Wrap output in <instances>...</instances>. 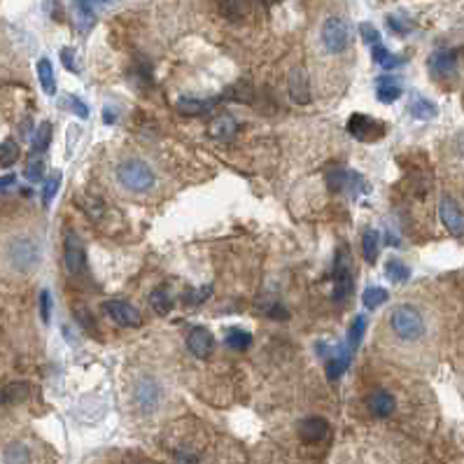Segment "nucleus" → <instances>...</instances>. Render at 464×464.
Instances as JSON below:
<instances>
[{
	"instance_id": "nucleus-43",
	"label": "nucleus",
	"mask_w": 464,
	"mask_h": 464,
	"mask_svg": "<svg viewBox=\"0 0 464 464\" xmlns=\"http://www.w3.org/2000/svg\"><path fill=\"white\" fill-rule=\"evenodd\" d=\"M360 33H362V37H364V42H369L371 47H374V44H380V33H378L376 26L362 24V26H360Z\"/></svg>"
},
{
	"instance_id": "nucleus-21",
	"label": "nucleus",
	"mask_w": 464,
	"mask_h": 464,
	"mask_svg": "<svg viewBox=\"0 0 464 464\" xmlns=\"http://www.w3.org/2000/svg\"><path fill=\"white\" fill-rule=\"evenodd\" d=\"M236 128H238V124H236V119L231 115H219L212 119L210 124V135L217 140H229L231 135L236 133Z\"/></svg>"
},
{
	"instance_id": "nucleus-27",
	"label": "nucleus",
	"mask_w": 464,
	"mask_h": 464,
	"mask_svg": "<svg viewBox=\"0 0 464 464\" xmlns=\"http://www.w3.org/2000/svg\"><path fill=\"white\" fill-rule=\"evenodd\" d=\"M219 10H222V14L226 19H243L250 10L248 0H219Z\"/></svg>"
},
{
	"instance_id": "nucleus-23",
	"label": "nucleus",
	"mask_w": 464,
	"mask_h": 464,
	"mask_svg": "<svg viewBox=\"0 0 464 464\" xmlns=\"http://www.w3.org/2000/svg\"><path fill=\"white\" fill-rule=\"evenodd\" d=\"M408 112L413 115L415 119H434L439 115V108L432 101L422 96H415L413 101L408 103Z\"/></svg>"
},
{
	"instance_id": "nucleus-45",
	"label": "nucleus",
	"mask_w": 464,
	"mask_h": 464,
	"mask_svg": "<svg viewBox=\"0 0 464 464\" xmlns=\"http://www.w3.org/2000/svg\"><path fill=\"white\" fill-rule=\"evenodd\" d=\"M14 182H17V178H14V173L3 175V178H0V192H5V189L14 187Z\"/></svg>"
},
{
	"instance_id": "nucleus-38",
	"label": "nucleus",
	"mask_w": 464,
	"mask_h": 464,
	"mask_svg": "<svg viewBox=\"0 0 464 464\" xmlns=\"http://www.w3.org/2000/svg\"><path fill=\"white\" fill-rule=\"evenodd\" d=\"M61 105H63V108L71 110L73 115H78L80 119H87V117H89V108H87V103L82 101L80 96H73V94H71V96H68L66 101L61 103Z\"/></svg>"
},
{
	"instance_id": "nucleus-18",
	"label": "nucleus",
	"mask_w": 464,
	"mask_h": 464,
	"mask_svg": "<svg viewBox=\"0 0 464 464\" xmlns=\"http://www.w3.org/2000/svg\"><path fill=\"white\" fill-rule=\"evenodd\" d=\"M30 397V385L28 383H10L0 387V406L7 404H21Z\"/></svg>"
},
{
	"instance_id": "nucleus-36",
	"label": "nucleus",
	"mask_w": 464,
	"mask_h": 464,
	"mask_svg": "<svg viewBox=\"0 0 464 464\" xmlns=\"http://www.w3.org/2000/svg\"><path fill=\"white\" fill-rule=\"evenodd\" d=\"M59 187H61V173L56 171V173H51V175H49V180L44 182V187H42V194H40V199H42V208H49L51 201H54L56 192H59Z\"/></svg>"
},
{
	"instance_id": "nucleus-31",
	"label": "nucleus",
	"mask_w": 464,
	"mask_h": 464,
	"mask_svg": "<svg viewBox=\"0 0 464 464\" xmlns=\"http://www.w3.org/2000/svg\"><path fill=\"white\" fill-rule=\"evenodd\" d=\"M149 306L154 308V313L157 315H169L171 313V308H173V301H171V294L166 292V290H154L149 294Z\"/></svg>"
},
{
	"instance_id": "nucleus-4",
	"label": "nucleus",
	"mask_w": 464,
	"mask_h": 464,
	"mask_svg": "<svg viewBox=\"0 0 464 464\" xmlns=\"http://www.w3.org/2000/svg\"><path fill=\"white\" fill-rule=\"evenodd\" d=\"M319 37H322V44L329 54H343L350 47L353 33H350V24L343 17H326L322 30H319Z\"/></svg>"
},
{
	"instance_id": "nucleus-6",
	"label": "nucleus",
	"mask_w": 464,
	"mask_h": 464,
	"mask_svg": "<svg viewBox=\"0 0 464 464\" xmlns=\"http://www.w3.org/2000/svg\"><path fill=\"white\" fill-rule=\"evenodd\" d=\"M385 131H387V126L383 121L374 119L371 115L355 112V115H350L348 119V133L360 142H374L378 138H383Z\"/></svg>"
},
{
	"instance_id": "nucleus-34",
	"label": "nucleus",
	"mask_w": 464,
	"mask_h": 464,
	"mask_svg": "<svg viewBox=\"0 0 464 464\" xmlns=\"http://www.w3.org/2000/svg\"><path fill=\"white\" fill-rule=\"evenodd\" d=\"M30 453L24 444H10L5 448V464H28Z\"/></svg>"
},
{
	"instance_id": "nucleus-35",
	"label": "nucleus",
	"mask_w": 464,
	"mask_h": 464,
	"mask_svg": "<svg viewBox=\"0 0 464 464\" xmlns=\"http://www.w3.org/2000/svg\"><path fill=\"white\" fill-rule=\"evenodd\" d=\"M346 185H348V169H331V171H326V187H329L334 194L346 192Z\"/></svg>"
},
{
	"instance_id": "nucleus-41",
	"label": "nucleus",
	"mask_w": 464,
	"mask_h": 464,
	"mask_svg": "<svg viewBox=\"0 0 464 464\" xmlns=\"http://www.w3.org/2000/svg\"><path fill=\"white\" fill-rule=\"evenodd\" d=\"M210 294H212V285L208 283V285H203L201 290H189L187 299H189V303H194V306H196V303H203Z\"/></svg>"
},
{
	"instance_id": "nucleus-40",
	"label": "nucleus",
	"mask_w": 464,
	"mask_h": 464,
	"mask_svg": "<svg viewBox=\"0 0 464 464\" xmlns=\"http://www.w3.org/2000/svg\"><path fill=\"white\" fill-rule=\"evenodd\" d=\"M387 26H390L394 33H399V35H406L408 30H413V24H410L408 19H399V17H387Z\"/></svg>"
},
{
	"instance_id": "nucleus-11",
	"label": "nucleus",
	"mask_w": 464,
	"mask_h": 464,
	"mask_svg": "<svg viewBox=\"0 0 464 464\" xmlns=\"http://www.w3.org/2000/svg\"><path fill=\"white\" fill-rule=\"evenodd\" d=\"M105 313L110 315V319H115L119 326H128V329H138L142 324V315L140 310L128 303L124 299H112L105 303Z\"/></svg>"
},
{
	"instance_id": "nucleus-24",
	"label": "nucleus",
	"mask_w": 464,
	"mask_h": 464,
	"mask_svg": "<svg viewBox=\"0 0 464 464\" xmlns=\"http://www.w3.org/2000/svg\"><path fill=\"white\" fill-rule=\"evenodd\" d=\"M49 142H51V124L49 121H42V124L37 126L35 135H33V152H30V154L42 157L44 152L49 149Z\"/></svg>"
},
{
	"instance_id": "nucleus-26",
	"label": "nucleus",
	"mask_w": 464,
	"mask_h": 464,
	"mask_svg": "<svg viewBox=\"0 0 464 464\" xmlns=\"http://www.w3.org/2000/svg\"><path fill=\"white\" fill-rule=\"evenodd\" d=\"M19 154H21V149L17 140L7 138L0 142V166H3V169H12V166L19 161Z\"/></svg>"
},
{
	"instance_id": "nucleus-5",
	"label": "nucleus",
	"mask_w": 464,
	"mask_h": 464,
	"mask_svg": "<svg viewBox=\"0 0 464 464\" xmlns=\"http://www.w3.org/2000/svg\"><path fill=\"white\" fill-rule=\"evenodd\" d=\"M353 255L348 245H341L334 257V299L346 301L353 292Z\"/></svg>"
},
{
	"instance_id": "nucleus-12",
	"label": "nucleus",
	"mask_w": 464,
	"mask_h": 464,
	"mask_svg": "<svg viewBox=\"0 0 464 464\" xmlns=\"http://www.w3.org/2000/svg\"><path fill=\"white\" fill-rule=\"evenodd\" d=\"M187 348H189V353L194 357H199V360H208L212 355V350H215V336H212L205 326H194V329L187 334Z\"/></svg>"
},
{
	"instance_id": "nucleus-10",
	"label": "nucleus",
	"mask_w": 464,
	"mask_h": 464,
	"mask_svg": "<svg viewBox=\"0 0 464 464\" xmlns=\"http://www.w3.org/2000/svg\"><path fill=\"white\" fill-rule=\"evenodd\" d=\"M110 3H115V0H73V19L80 33H87V30L94 28L98 10Z\"/></svg>"
},
{
	"instance_id": "nucleus-7",
	"label": "nucleus",
	"mask_w": 464,
	"mask_h": 464,
	"mask_svg": "<svg viewBox=\"0 0 464 464\" xmlns=\"http://www.w3.org/2000/svg\"><path fill=\"white\" fill-rule=\"evenodd\" d=\"M63 264H66L68 276H80L87 264L85 243H82L80 233L73 229L66 231V238H63Z\"/></svg>"
},
{
	"instance_id": "nucleus-46",
	"label": "nucleus",
	"mask_w": 464,
	"mask_h": 464,
	"mask_svg": "<svg viewBox=\"0 0 464 464\" xmlns=\"http://www.w3.org/2000/svg\"><path fill=\"white\" fill-rule=\"evenodd\" d=\"M117 115H115V108H103V124H115Z\"/></svg>"
},
{
	"instance_id": "nucleus-42",
	"label": "nucleus",
	"mask_w": 464,
	"mask_h": 464,
	"mask_svg": "<svg viewBox=\"0 0 464 464\" xmlns=\"http://www.w3.org/2000/svg\"><path fill=\"white\" fill-rule=\"evenodd\" d=\"M75 315L80 317V324L85 326V329H87L89 334H94V336H98V329H96V324H94V315H91L89 310L78 308V310H75Z\"/></svg>"
},
{
	"instance_id": "nucleus-33",
	"label": "nucleus",
	"mask_w": 464,
	"mask_h": 464,
	"mask_svg": "<svg viewBox=\"0 0 464 464\" xmlns=\"http://www.w3.org/2000/svg\"><path fill=\"white\" fill-rule=\"evenodd\" d=\"M385 276L392 280V283H406L410 278V269L399 260H390L385 264Z\"/></svg>"
},
{
	"instance_id": "nucleus-3",
	"label": "nucleus",
	"mask_w": 464,
	"mask_h": 464,
	"mask_svg": "<svg viewBox=\"0 0 464 464\" xmlns=\"http://www.w3.org/2000/svg\"><path fill=\"white\" fill-rule=\"evenodd\" d=\"M115 175H117L119 185L133 194L149 192L157 182V173L152 171V166L147 161H142V159H135V157L119 161Z\"/></svg>"
},
{
	"instance_id": "nucleus-37",
	"label": "nucleus",
	"mask_w": 464,
	"mask_h": 464,
	"mask_svg": "<svg viewBox=\"0 0 464 464\" xmlns=\"http://www.w3.org/2000/svg\"><path fill=\"white\" fill-rule=\"evenodd\" d=\"M26 180L28 182H40L42 178H44V161H42V157H37V154H30V159H28V164H26Z\"/></svg>"
},
{
	"instance_id": "nucleus-17",
	"label": "nucleus",
	"mask_w": 464,
	"mask_h": 464,
	"mask_svg": "<svg viewBox=\"0 0 464 464\" xmlns=\"http://www.w3.org/2000/svg\"><path fill=\"white\" fill-rule=\"evenodd\" d=\"M369 410L376 417H390L397 410V399L387 390H376L369 394Z\"/></svg>"
},
{
	"instance_id": "nucleus-9",
	"label": "nucleus",
	"mask_w": 464,
	"mask_h": 464,
	"mask_svg": "<svg viewBox=\"0 0 464 464\" xmlns=\"http://www.w3.org/2000/svg\"><path fill=\"white\" fill-rule=\"evenodd\" d=\"M439 217L444 222L446 231L453 236V238H462L464 236V212L460 208V203L451 199V196H444L439 201Z\"/></svg>"
},
{
	"instance_id": "nucleus-19",
	"label": "nucleus",
	"mask_w": 464,
	"mask_h": 464,
	"mask_svg": "<svg viewBox=\"0 0 464 464\" xmlns=\"http://www.w3.org/2000/svg\"><path fill=\"white\" fill-rule=\"evenodd\" d=\"M376 96L380 103L390 105L394 103L397 98L401 96V85L397 78H392V75H385V78L378 80V87H376Z\"/></svg>"
},
{
	"instance_id": "nucleus-44",
	"label": "nucleus",
	"mask_w": 464,
	"mask_h": 464,
	"mask_svg": "<svg viewBox=\"0 0 464 464\" xmlns=\"http://www.w3.org/2000/svg\"><path fill=\"white\" fill-rule=\"evenodd\" d=\"M61 61H63V66L71 73H80V66H78V61H75V49L73 47H63V49H61Z\"/></svg>"
},
{
	"instance_id": "nucleus-22",
	"label": "nucleus",
	"mask_w": 464,
	"mask_h": 464,
	"mask_svg": "<svg viewBox=\"0 0 464 464\" xmlns=\"http://www.w3.org/2000/svg\"><path fill=\"white\" fill-rule=\"evenodd\" d=\"M37 80H40V87L47 96L56 94V78H54V68H51L49 59L37 61Z\"/></svg>"
},
{
	"instance_id": "nucleus-8",
	"label": "nucleus",
	"mask_w": 464,
	"mask_h": 464,
	"mask_svg": "<svg viewBox=\"0 0 464 464\" xmlns=\"http://www.w3.org/2000/svg\"><path fill=\"white\" fill-rule=\"evenodd\" d=\"M133 401L142 413H152V410H157L159 401H161V387L152 376H142L133 387Z\"/></svg>"
},
{
	"instance_id": "nucleus-14",
	"label": "nucleus",
	"mask_w": 464,
	"mask_h": 464,
	"mask_svg": "<svg viewBox=\"0 0 464 464\" xmlns=\"http://www.w3.org/2000/svg\"><path fill=\"white\" fill-rule=\"evenodd\" d=\"M350 362H353V350L348 343L338 346L336 350H329V355H326V376H329V380L336 383V380L343 378Z\"/></svg>"
},
{
	"instance_id": "nucleus-16",
	"label": "nucleus",
	"mask_w": 464,
	"mask_h": 464,
	"mask_svg": "<svg viewBox=\"0 0 464 464\" xmlns=\"http://www.w3.org/2000/svg\"><path fill=\"white\" fill-rule=\"evenodd\" d=\"M290 96L296 105H308L310 103V80L306 68H294L290 73Z\"/></svg>"
},
{
	"instance_id": "nucleus-39",
	"label": "nucleus",
	"mask_w": 464,
	"mask_h": 464,
	"mask_svg": "<svg viewBox=\"0 0 464 464\" xmlns=\"http://www.w3.org/2000/svg\"><path fill=\"white\" fill-rule=\"evenodd\" d=\"M40 317H42L44 324H49V319H51V294H49V290L40 292Z\"/></svg>"
},
{
	"instance_id": "nucleus-28",
	"label": "nucleus",
	"mask_w": 464,
	"mask_h": 464,
	"mask_svg": "<svg viewBox=\"0 0 464 464\" xmlns=\"http://www.w3.org/2000/svg\"><path fill=\"white\" fill-rule=\"evenodd\" d=\"M367 317L364 315H357L355 319H353V324H350V329H348V346H350V350H355L360 348V343H362V338H364V334H367Z\"/></svg>"
},
{
	"instance_id": "nucleus-20",
	"label": "nucleus",
	"mask_w": 464,
	"mask_h": 464,
	"mask_svg": "<svg viewBox=\"0 0 464 464\" xmlns=\"http://www.w3.org/2000/svg\"><path fill=\"white\" fill-rule=\"evenodd\" d=\"M212 105H215V101H203V98H196V96H180L178 98V110L182 112V115H187V117L210 112Z\"/></svg>"
},
{
	"instance_id": "nucleus-15",
	"label": "nucleus",
	"mask_w": 464,
	"mask_h": 464,
	"mask_svg": "<svg viewBox=\"0 0 464 464\" xmlns=\"http://www.w3.org/2000/svg\"><path fill=\"white\" fill-rule=\"evenodd\" d=\"M429 71L434 78H451L458 71V51L441 49L429 56Z\"/></svg>"
},
{
	"instance_id": "nucleus-29",
	"label": "nucleus",
	"mask_w": 464,
	"mask_h": 464,
	"mask_svg": "<svg viewBox=\"0 0 464 464\" xmlns=\"http://www.w3.org/2000/svg\"><path fill=\"white\" fill-rule=\"evenodd\" d=\"M390 299V294H387V290H383V287H367L362 294V303L367 310H376L380 308L383 303Z\"/></svg>"
},
{
	"instance_id": "nucleus-25",
	"label": "nucleus",
	"mask_w": 464,
	"mask_h": 464,
	"mask_svg": "<svg viewBox=\"0 0 464 464\" xmlns=\"http://www.w3.org/2000/svg\"><path fill=\"white\" fill-rule=\"evenodd\" d=\"M362 250H364V260L369 264H376L378 260V250H380V238L376 229H367L362 236Z\"/></svg>"
},
{
	"instance_id": "nucleus-2",
	"label": "nucleus",
	"mask_w": 464,
	"mask_h": 464,
	"mask_svg": "<svg viewBox=\"0 0 464 464\" xmlns=\"http://www.w3.org/2000/svg\"><path fill=\"white\" fill-rule=\"evenodd\" d=\"M390 329L399 341L404 343H415L425 336V317L415 306L410 303H401V306H394L390 313Z\"/></svg>"
},
{
	"instance_id": "nucleus-30",
	"label": "nucleus",
	"mask_w": 464,
	"mask_h": 464,
	"mask_svg": "<svg viewBox=\"0 0 464 464\" xmlns=\"http://www.w3.org/2000/svg\"><path fill=\"white\" fill-rule=\"evenodd\" d=\"M371 56H374V61L378 66H383L385 71H390V68H397V66H401L404 63V59H399V56H394V54H390L383 44H374L371 47Z\"/></svg>"
},
{
	"instance_id": "nucleus-1",
	"label": "nucleus",
	"mask_w": 464,
	"mask_h": 464,
	"mask_svg": "<svg viewBox=\"0 0 464 464\" xmlns=\"http://www.w3.org/2000/svg\"><path fill=\"white\" fill-rule=\"evenodd\" d=\"M42 262V248L30 236H14L5 245V264L14 273H30Z\"/></svg>"
},
{
	"instance_id": "nucleus-13",
	"label": "nucleus",
	"mask_w": 464,
	"mask_h": 464,
	"mask_svg": "<svg viewBox=\"0 0 464 464\" xmlns=\"http://www.w3.org/2000/svg\"><path fill=\"white\" fill-rule=\"evenodd\" d=\"M296 432H299V439L303 444H319V441H324L326 434H329V422L319 415H310L303 417Z\"/></svg>"
},
{
	"instance_id": "nucleus-32",
	"label": "nucleus",
	"mask_w": 464,
	"mask_h": 464,
	"mask_svg": "<svg viewBox=\"0 0 464 464\" xmlns=\"http://www.w3.org/2000/svg\"><path fill=\"white\" fill-rule=\"evenodd\" d=\"M226 346L231 350H248L252 346V334L245 331V329H229L226 331Z\"/></svg>"
}]
</instances>
